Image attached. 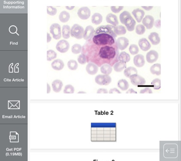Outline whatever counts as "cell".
I'll return each mask as SVG.
<instances>
[{"instance_id":"cell-39","label":"cell","mask_w":181,"mask_h":161,"mask_svg":"<svg viewBox=\"0 0 181 161\" xmlns=\"http://www.w3.org/2000/svg\"><path fill=\"white\" fill-rule=\"evenodd\" d=\"M57 13V10L56 8H54L52 6H47V13L49 15L53 16L56 15Z\"/></svg>"},{"instance_id":"cell-11","label":"cell","mask_w":181,"mask_h":161,"mask_svg":"<svg viewBox=\"0 0 181 161\" xmlns=\"http://www.w3.org/2000/svg\"><path fill=\"white\" fill-rule=\"evenodd\" d=\"M142 23L148 29H150L153 27L154 18L150 15H147L143 20Z\"/></svg>"},{"instance_id":"cell-41","label":"cell","mask_w":181,"mask_h":161,"mask_svg":"<svg viewBox=\"0 0 181 161\" xmlns=\"http://www.w3.org/2000/svg\"><path fill=\"white\" fill-rule=\"evenodd\" d=\"M124 7L123 6H112L111 7V10L114 13H120L122 10H123Z\"/></svg>"},{"instance_id":"cell-2","label":"cell","mask_w":181,"mask_h":161,"mask_svg":"<svg viewBox=\"0 0 181 161\" xmlns=\"http://www.w3.org/2000/svg\"><path fill=\"white\" fill-rule=\"evenodd\" d=\"M114 28L113 26H111L110 25H107L106 26H101L100 27H98L97 28L95 31L94 33L95 34H109L110 35H112L113 37H117V35L114 32H113V30H114Z\"/></svg>"},{"instance_id":"cell-51","label":"cell","mask_w":181,"mask_h":161,"mask_svg":"<svg viewBox=\"0 0 181 161\" xmlns=\"http://www.w3.org/2000/svg\"><path fill=\"white\" fill-rule=\"evenodd\" d=\"M78 94H80V93H86V92H84V91H80L79 92H78Z\"/></svg>"},{"instance_id":"cell-42","label":"cell","mask_w":181,"mask_h":161,"mask_svg":"<svg viewBox=\"0 0 181 161\" xmlns=\"http://www.w3.org/2000/svg\"><path fill=\"white\" fill-rule=\"evenodd\" d=\"M140 93V94H152L153 93V92L150 87H145V88L141 90Z\"/></svg>"},{"instance_id":"cell-34","label":"cell","mask_w":181,"mask_h":161,"mask_svg":"<svg viewBox=\"0 0 181 161\" xmlns=\"http://www.w3.org/2000/svg\"><path fill=\"white\" fill-rule=\"evenodd\" d=\"M82 49V47L81 45L76 43L72 46V52L74 54H78L81 52Z\"/></svg>"},{"instance_id":"cell-46","label":"cell","mask_w":181,"mask_h":161,"mask_svg":"<svg viewBox=\"0 0 181 161\" xmlns=\"http://www.w3.org/2000/svg\"><path fill=\"white\" fill-rule=\"evenodd\" d=\"M142 8H143L146 10L149 11L152 10L153 8V6H143Z\"/></svg>"},{"instance_id":"cell-14","label":"cell","mask_w":181,"mask_h":161,"mask_svg":"<svg viewBox=\"0 0 181 161\" xmlns=\"http://www.w3.org/2000/svg\"><path fill=\"white\" fill-rule=\"evenodd\" d=\"M138 44L140 49L143 51H147L151 48L150 43H149L147 39L144 38L139 40Z\"/></svg>"},{"instance_id":"cell-23","label":"cell","mask_w":181,"mask_h":161,"mask_svg":"<svg viewBox=\"0 0 181 161\" xmlns=\"http://www.w3.org/2000/svg\"><path fill=\"white\" fill-rule=\"evenodd\" d=\"M118 87L123 91L128 90L129 87V83L126 80L122 79L118 81L117 83Z\"/></svg>"},{"instance_id":"cell-1","label":"cell","mask_w":181,"mask_h":161,"mask_svg":"<svg viewBox=\"0 0 181 161\" xmlns=\"http://www.w3.org/2000/svg\"><path fill=\"white\" fill-rule=\"evenodd\" d=\"M84 29L83 27L78 24H74L71 30V35L73 38L77 39H81L83 38Z\"/></svg>"},{"instance_id":"cell-9","label":"cell","mask_w":181,"mask_h":161,"mask_svg":"<svg viewBox=\"0 0 181 161\" xmlns=\"http://www.w3.org/2000/svg\"><path fill=\"white\" fill-rule=\"evenodd\" d=\"M136 24L135 20L131 15L128 17L124 21V24L129 32H132L134 30Z\"/></svg>"},{"instance_id":"cell-49","label":"cell","mask_w":181,"mask_h":161,"mask_svg":"<svg viewBox=\"0 0 181 161\" xmlns=\"http://www.w3.org/2000/svg\"><path fill=\"white\" fill-rule=\"evenodd\" d=\"M51 88L50 85L47 83V93L49 94L50 92Z\"/></svg>"},{"instance_id":"cell-40","label":"cell","mask_w":181,"mask_h":161,"mask_svg":"<svg viewBox=\"0 0 181 161\" xmlns=\"http://www.w3.org/2000/svg\"><path fill=\"white\" fill-rule=\"evenodd\" d=\"M77 61H78V62L80 64H85L87 62L86 57L83 54H80L79 55L78 59H77Z\"/></svg>"},{"instance_id":"cell-17","label":"cell","mask_w":181,"mask_h":161,"mask_svg":"<svg viewBox=\"0 0 181 161\" xmlns=\"http://www.w3.org/2000/svg\"><path fill=\"white\" fill-rule=\"evenodd\" d=\"M106 19L107 23L111 24L114 26H117L119 24V21L117 16L112 13H109L106 15Z\"/></svg>"},{"instance_id":"cell-4","label":"cell","mask_w":181,"mask_h":161,"mask_svg":"<svg viewBox=\"0 0 181 161\" xmlns=\"http://www.w3.org/2000/svg\"><path fill=\"white\" fill-rule=\"evenodd\" d=\"M50 32L55 40H59L61 37V27L58 23H54L50 27Z\"/></svg>"},{"instance_id":"cell-5","label":"cell","mask_w":181,"mask_h":161,"mask_svg":"<svg viewBox=\"0 0 181 161\" xmlns=\"http://www.w3.org/2000/svg\"><path fill=\"white\" fill-rule=\"evenodd\" d=\"M70 48V44L66 40H61L56 44V49L61 53L67 52Z\"/></svg>"},{"instance_id":"cell-30","label":"cell","mask_w":181,"mask_h":161,"mask_svg":"<svg viewBox=\"0 0 181 161\" xmlns=\"http://www.w3.org/2000/svg\"><path fill=\"white\" fill-rule=\"evenodd\" d=\"M112 67L108 64H104L101 68V71L102 73L105 75H109L112 72Z\"/></svg>"},{"instance_id":"cell-50","label":"cell","mask_w":181,"mask_h":161,"mask_svg":"<svg viewBox=\"0 0 181 161\" xmlns=\"http://www.w3.org/2000/svg\"><path fill=\"white\" fill-rule=\"evenodd\" d=\"M65 8H66L67 10H73V9L75 8V6H66Z\"/></svg>"},{"instance_id":"cell-6","label":"cell","mask_w":181,"mask_h":161,"mask_svg":"<svg viewBox=\"0 0 181 161\" xmlns=\"http://www.w3.org/2000/svg\"><path fill=\"white\" fill-rule=\"evenodd\" d=\"M132 84L135 86L143 85H145L146 81L143 77L137 74H134L131 75L130 77Z\"/></svg>"},{"instance_id":"cell-48","label":"cell","mask_w":181,"mask_h":161,"mask_svg":"<svg viewBox=\"0 0 181 161\" xmlns=\"http://www.w3.org/2000/svg\"><path fill=\"white\" fill-rule=\"evenodd\" d=\"M52 40V37H51L49 33H47V42L49 43Z\"/></svg>"},{"instance_id":"cell-22","label":"cell","mask_w":181,"mask_h":161,"mask_svg":"<svg viewBox=\"0 0 181 161\" xmlns=\"http://www.w3.org/2000/svg\"><path fill=\"white\" fill-rule=\"evenodd\" d=\"M150 72L152 74H156L157 76H159L161 74V65L160 64L157 63L153 64L151 66Z\"/></svg>"},{"instance_id":"cell-8","label":"cell","mask_w":181,"mask_h":161,"mask_svg":"<svg viewBox=\"0 0 181 161\" xmlns=\"http://www.w3.org/2000/svg\"><path fill=\"white\" fill-rule=\"evenodd\" d=\"M159 55L156 51L152 50L146 54V61L149 63H153L157 61L159 59Z\"/></svg>"},{"instance_id":"cell-19","label":"cell","mask_w":181,"mask_h":161,"mask_svg":"<svg viewBox=\"0 0 181 161\" xmlns=\"http://www.w3.org/2000/svg\"><path fill=\"white\" fill-rule=\"evenodd\" d=\"M148 38L154 45H157L161 41V39L159 37V34L156 32L151 33L148 37Z\"/></svg>"},{"instance_id":"cell-27","label":"cell","mask_w":181,"mask_h":161,"mask_svg":"<svg viewBox=\"0 0 181 161\" xmlns=\"http://www.w3.org/2000/svg\"><path fill=\"white\" fill-rule=\"evenodd\" d=\"M70 19V13L66 11H62L59 15V20L63 23L67 22Z\"/></svg>"},{"instance_id":"cell-21","label":"cell","mask_w":181,"mask_h":161,"mask_svg":"<svg viewBox=\"0 0 181 161\" xmlns=\"http://www.w3.org/2000/svg\"><path fill=\"white\" fill-rule=\"evenodd\" d=\"M102 21L103 16L100 13H94L92 16V22L94 24L98 25L101 23Z\"/></svg>"},{"instance_id":"cell-37","label":"cell","mask_w":181,"mask_h":161,"mask_svg":"<svg viewBox=\"0 0 181 161\" xmlns=\"http://www.w3.org/2000/svg\"><path fill=\"white\" fill-rule=\"evenodd\" d=\"M75 89L71 85L68 84L64 87L63 92L64 94H73L74 92Z\"/></svg>"},{"instance_id":"cell-10","label":"cell","mask_w":181,"mask_h":161,"mask_svg":"<svg viewBox=\"0 0 181 161\" xmlns=\"http://www.w3.org/2000/svg\"><path fill=\"white\" fill-rule=\"evenodd\" d=\"M116 43L119 49L121 50H123L128 47L129 41L125 37H120L117 39Z\"/></svg>"},{"instance_id":"cell-25","label":"cell","mask_w":181,"mask_h":161,"mask_svg":"<svg viewBox=\"0 0 181 161\" xmlns=\"http://www.w3.org/2000/svg\"><path fill=\"white\" fill-rule=\"evenodd\" d=\"M137 70L133 67H129L126 68L124 70V74L125 77L129 78L131 75L134 74H137Z\"/></svg>"},{"instance_id":"cell-29","label":"cell","mask_w":181,"mask_h":161,"mask_svg":"<svg viewBox=\"0 0 181 161\" xmlns=\"http://www.w3.org/2000/svg\"><path fill=\"white\" fill-rule=\"evenodd\" d=\"M118 60L120 62L127 63L131 60L130 55L125 52H122L118 57Z\"/></svg>"},{"instance_id":"cell-43","label":"cell","mask_w":181,"mask_h":161,"mask_svg":"<svg viewBox=\"0 0 181 161\" xmlns=\"http://www.w3.org/2000/svg\"><path fill=\"white\" fill-rule=\"evenodd\" d=\"M97 93L98 94H107L108 93V91L106 89H104V88H100V89H98V91H97Z\"/></svg>"},{"instance_id":"cell-16","label":"cell","mask_w":181,"mask_h":161,"mask_svg":"<svg viewBox=\"0 0 181 161\" xmlns=\"http://www.w3.org/2000/svg\"><path fill=\"white\" fill-rule=\"evenodd\" d=\"M87 72L91 75H95L98 71V67L97 65L92 63H89L86 66Z\"/></svg>"},{"instance_id":"cell-20","label":"cell","mask_w":181,"mask_h":161,"mask_svg":"<svg viewBox=\"0 0 181 161\" xmlns=\"http://www.w3.org/2000/svg\"><path fill=\"white\" fill-rule=\"evenodd\" d=\"M52 89L54 92H59L62 88L63 83L62 82L59 80H56L53 81L52 84Z\"/></svg>"},{"instance_id":"cell-18","label":"cell","mask_w":181,"mask_h":161,"mask_svg":"<svg viewBox=\"0 0 181 161\" xmlns=\"http://www.w3.org/2000/svg\"><path fill=\"white\" fill-rule=\"evenodd\" d=\"M51 66L52 69L55 70L60 71L64 68V64L62 60L57 59L52 63Z\"/></svg>"},{"instance_id":"cell-31","label":"cell","mask_w":181,"mask_h":161,"mask_svg":"<svg viewBox=\"0 0 181 161\" xmlns=\"http://www.w3.org/2000/svg\"><path fill=\"white\" fill-rule=\"evenodd\" d=\"M57 54L53 50H49L47 52V60L48 61H51L56 58Z\"/></svg>"},{"instance_id":"cell-7","label":"cell","mask_w":181,"mask_h":161,"mask_svg":"<svg viewBox=\"0 0 181 161\" xmlns=\"http://www.w3.org/2000/svg\"><path fill=\"white\" fill-rule=\"evenodd\" d=\"M91 10L88 7H83L78 10L77 15L79 18L82 20H86L90 16Z\"/></svg>"},{"instance_id":"cell-12","label":"cell","mask_w":181,"mask_h":161,"mask_svg":"<svg viewBox=\"0 0 181 161\" xmlns=\"http://www.w3.org/2000/svg\"><path fill=\"white\" fill-rule=\"evenodd\" d=\"M133 63L134 65L138 68L143 67L145 64L144 56L141 54L137 55L133 58Z\"/></svg>"},{"instance_id":"cell-38","label":"cell","mask_w":181,"mask_h":161,"mask_svg":"<svg viewBox=\"0 0 181 161\" xmlns=\"http://www.w3.org/2000/svg\"><path fill=\"white\" fill-rule=\"evenodd\" d=\"M145 32V27L143 24H139L136 26V32L137 34L142 35L144 34Z\"/></svg>"},{"instance_id":"cell-33","label":"cell","mask_w":181,"mask_h":161,"mask_svg":"<svg viewBox=\"0 0 181 161\" xmlns=\"http://www.w3.org/2000/svg\"><path fill=\"white\" fill-rule=\"evenodd\" d=\"M151 85H152L154 90H159L161 88V80L159 78H156L153 80L151 83Z\"/></svg>"},{"instance_id":"cell-45","label":"cell","mask_w":181,"mask_h":161,"mask_svg":"<svg viewBox=\"0 0 181 161\" xmlns=\"http://www.w3.org/2000/svg\"><path fill=\"white\" fill-rule=\"evenodd\" d=\"M154 26L158 29H160L161 27V21L160 20H158L154 23Z\"/></svg>"},{"instance_id":"cell-15","label":"cell","mask_w":181,"mask_h":161,"mask_svg":"<svg viewBox=\"0 0 181 161\" xmlns=\"http://www.w3.org/2000/svg\"><path fill=\"white\" fill-rule=\"evenodd\" d=\"M132 13L138 22H140L142 21L145 15L144 11L139 8L133 10Z\"/></svg>"},{"instance_id":"cell-26","label":"cell","mask_w":181,"mask_h":161,"mask_svg":"<svg viewBox=\"0 0 181 161\" xmlns=\"http://www.w3.org/2000/svg\"><path fill=\"white\" fill-rule=\"evenodd\" d=\"M126 67H127V65H126V63L120 62L116 63L114 65L113 69L115 71L117 72H120L124 69H126Z\"/></svg>"},{"instance_id":"cell-13","label":"cell","mask_w":181,"mask_h":161,"mask_svg":"<svg viewBox=\"0 0 181 161\" xmlns=\"http://www.w3.org/2000/svg\"><path fill=\"white\" fill-rule=\"evenodd\" d=\"M95 32L94 28L91 26L89 25L85 28L84 32L83 38L85 40H88L93 36Z\"/></svg>"},{"instance_id":"cell-24","label":"cell","mask_w":181,"mask_h":161,"mask_svg":"<svg viewBox=\"0 0 181 161\" xmlns=\"http://www.w3.org/2000/svg\"><path fill=\"white\" fill-rule=\"evenodd\" d=\"M71 27L68 25H64L63 26L62 29V34L63 38L64 39L69 38L71 34Z\"/></svg>"},{"instance_id":"cell-44","label":"cell","mask_w":181,"mask_h":161,"mask_svg":"<svg viewBox=\"0 0 181 161\" xmlns=\"http://www.w3.org/2000/svg\"><path fill=\"white\" fill-rule=\"evenodd\" d=\"M109 93L113 94V93H119L121 94V92L119 90L116 88H113V89H111L110 90V91H109Z\"/></svg>"},{"instance_id":"cell-32","label":"cell","mask_w":181,"mask_h":161,"mask_svg":"<svg viewBox=\"0 0 181 161\" xmlns=\"http://www.w3.org/2000/svg\"><path fill=\"white\" fill-rule=\"evenodd\" d=\"M68 66L70 70L75 71L78 68V64L76 61L74 60H70L68 62Z\"/></svg>"},{"instance_id":"cell-28","label":"cell","mask_w":181,"mask_h":161,"mask_svg":"<svg viewBox=\"0 0 181 161\" xmlns=\"http://www.w3.org/2000/svg\"><path fill=\"white\" fill-rule=\"evenodd\" d=\"M115 33L117 35H124L126 33V29L123 25H117L114 28Z\"/></svg>"},{"instance_id":"cell-47","label":"cell","mask_w":181,"mask_h":161,"mask_svg":"<svg viewBox=\"0 0 181 161\" xmlns=\"http://www.w3.org/2000/svg\"><path fill=\"white\" fill-rule=\"evenodd\" d=\"M126 93H137V92L135 91H134L133 89H130L129 90H128L127 92H126Z\"/></svg>"},{"instance_id":"cell-3","label":"cell","mask_w":181,"mask_h":161,"mask_svg":"<svg viewBox=\"0 0 181 161\" xmlns=\"http://www.w3.org/2000/svg\"><path fill=\"white\" fill-rule=\"evenodd\" d=\"M95 81L99 85H107L111 83L112 78L109 75L99 74L95 77Z\"/></svg>"},{"instance_id":"cell-36","label":"cell","mask_w":181,"mask_h":161,"mask_svg":"<svg viewBox=\"0 0 181 161\" xmlns=\"http://www.w3.org/2000/svg\"><path fill=\"white\" fill-rule=\"evenodd\" d=\"M129 51L131 54L135 55L139 52V47L136 44H131L129 47Z\"/></svg>"},{"instance_id":"cell-35","label":"cell","mask_w":181,"mask_h":161,"mask_svg":"<svg viewBox=\"0 0 181 161\" xmlns=\"http://www.w3.org/2000/svg\"><path fill=\"white\" fill-rule=\"evenodd\" d=\"M131 15L130 13L128 12L127 11H124L122 13H121L120 16V20L121 23L123 24H124V22L125 20H126L128 17L131 16Z\"/></svg>"}]
</instances>
